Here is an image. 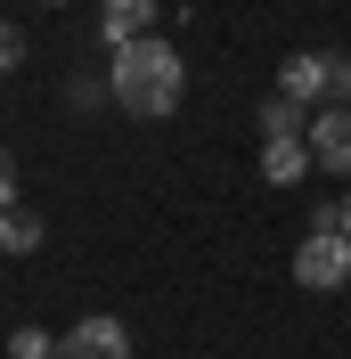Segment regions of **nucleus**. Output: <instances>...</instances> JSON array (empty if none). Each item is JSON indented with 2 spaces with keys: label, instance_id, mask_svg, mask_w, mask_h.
I'll return each mask as SVG.
<instances>
[{
  "label": "nucleus",
  "instance_id": "f257e3e1",
  "mask_svg": "<svg viewBox=\"0 0 351 359\" xmlns=\"http://www.w3.org/2000/svg\"><path fill=\"white\" fill-rule=\"evenodd\" d=\"M107 90H114V107H131V114H147V123H164V114L188 98V66H180L172 41H155V33H147V41L114 49Z\"/></svg>",
  "mask_w": 351,
  "mask_h": 359
},
{
  "label": "nucleus",
  "instance_id": "f03ea898",
  "mask_svg": "<svg viewBox=\"0 0 351 359\" xmlns=\"http://www.w3.org/2000/svg\"><path fill=\"white\" fill-rule=\"evenodd\" d=\"M294 286H310V294L351 286V237L343 229H310L303 245H294Z\"/></svg>",
  "mask_w": 351,
  "mask_h": 359
},
{
  "label": "nucleus",
  "instance_id": "7ed1b4c3",
  "mask_svg": "<svg viewBox=\"0 0 351 359\" xmlns=\"http://www.w3.org/2000/svg\"><path fill=\"white\" fill-rule=\"evenodd\" d=\"M278 90H286V98H303L310 114H319V107H335V49H303V57H286Z\"/></svg>",
  "mask_w": 351,
  "mask_h": 359
},
{
  "label": "nucleus",
  "instance_id": "20e7f679",
  "mask_svg": "<svg viewBox=\"0 0 351 359\" xmlns=\"http://www.w3.org/2000/svg\"><path fill=\"white\" fill-rule=\"evenodd\" d=\"M58 359H131V335H123V318L90 311L82 327H66V335H58Z\"/></svg>",
  "mask_w": 351,
  "mask_h": 359
},
{
  "label": "nucleus",
  "instance_id": "39448f33",
  "mask_svg": "<svg viewBox=\"0 0 351 359\" xmlns=\"http://www.w3.org/2000/svg\"><path fill=\"white\" fill-rule=\"evenodd\" d=\"M310 163L351 180V107H319L310 114Z\"/></svg>",
  "mask_w": 351,
  "mask_h": 359
},
{
  "label": "nucleus",
  "instance_id": "423d86ee",
  "mask_svg": "<svg viewBox=\"0 0 351 359\" xmlns=\"http://www.w3.org/2000/svg\"><path fill=\"white\" fill-rule=\"evenodd\" d=\"M98 33H107L114 49L147 41V33H155V0H107V8H98Z\"/></svg>",
  "mask_w": 351,
  "mask_h": 359
},
{
  "label": "nucleus",
  "instance_id": "0eeeda50",
  "mask_svg": "<svg viewBox=\"0 0 351 359\" xmlns=\"http://www.w3.org/2000/svg\"><path fill=\"white\" fill-rule=\"evenodd\" d=\"M253 123H262V139H310V107L286 98V90H270L262 107H253Z\"/></svg>",
  "mask_w": 351,
  "mask_h": 359
},
{
  "label": "nucleus",
  "instance_id": "6e6552de",
  "mask_svg": "<svg viewBox=\"0 0 351 359\" xmlns=\"http://www.w3.org/2000/svg\"><path fill=\"white\" fill-rule=\"evenodd\" d=\"M310 172V139H262V180L270 188H294Z\"/></svg>",
  "mask_w": 351,
  "mask_h": 359
},
{
  "label": "nucleus",
  "instance_id": "1a4fd4ad",
  "mask_svg": "<svg viewBox=\"0 0 351 359\" xmlns=\"http://www.w3.org/2000/svg\"><path fill=\"white\" fill-rule=\"evenodd\" d=\"M33 245H41V221H33L25 204H8V212H0V253H33Z\"/></svg>",
  "mask_w": 351,
  "mask_h": 359
},
{
  "label": "nucleus",
  "instance_id": "9d476101",
  "mask_svg": "<svg viewBox=\"0 0 351 359\" xmlns=\"http://www.w3.org/2000/svg\"><path fill=\"white\" fill-rule=\"evenodd\" d=\"M8 66H25V33H17V25H0V74H8Z\"/></svg>",
  "mask_w": 351,
  "mask_h": 359
},
{
  "label": "nucleus",
  "instance_id": "9b49d317",
  "mask_svg": "<svg viewBox=\"0 0 351 359\" xmlns=\"http://www.w3.org/2000/svg\"><path fill=\"white\" fill-rule=\"evenodd\" d=\"M66 90H74V107H107V98H114V90H107V82H90V74H82V82H66Z\"/></svg>",
  "mask_w": 351,
  "mask_h": 359
},
{
  "label": "nucleus",
  "instance_id": "f8f14e48",
  "mask_svg": "<svg viewBox=\"0 0 351 359\" xmlns=\"http://www.w3.org/2000/svg\"><path fill=\"white\" fill-rule=\"evenodd\" d=\"M8 204H17V163L0 156V212H8Z\"/></svg>",
  "mask_w": 351,
  "mask_h": 359
},
{
  "label": "nucleus",
  "instance_id": "ddd939ff",
  "mask_svg": "<svg viewBox=\"0 0 351 359\" xmlns=\"http://www.w3.org/2000/svg\"><path fill=\"white\" fill-rule=\"evenodd\" d=\"M335 229H343V237H351V196H343V204H335Z\"/></svg>",
  "mask_w": 351,
  "mask_h": 359
},
{
  "label": "nucleus",
  "instance_id": "4468645a",
  "mask_svg": "<svg viewBox=\"0 0 351 359\" xmlns=\"http://www.w3.org/2000/svg\"><path fill=\"white\" fill-rule=\"evenodd\" d=\"M41 8H66V0H41Z\"/></svg>",
  "mask_w": 351,
  "mask_h": 359
}]
</instances>
